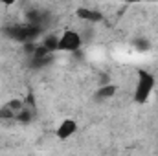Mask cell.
I'll return each mask as SVG.
<instances>
[{
	"label": "cell",
	"mask_w": 158,
	"mask_h": 156,
	"mask_svg": "<svg viewBox=\"0 0 158 156\" xmlns=\"http://www.w3.org/2000/svg\"><path fill=\"white\" fill-rule=\"evenodd\" d=\"M116 92H118V86L112 84V83H109V84H103V86H99V88L96 90V97L101 99V101H105V99H112V97L116 96Z\"/></svg>",
	"instance_id": "obj_5"
},
{
	"label": "cell",
	"mask_w": 158,
	"mask_h": 156,
	"mask_svg": "<svg viewBox=\"0 0 158 156\" xmlns=\"http://www.w3.org/2000/svg\"><path fill=\"white\" fill-rule=\"evenodd\" d=\"M79 129V123L74 119V117H64L59 125H57V129H55V136L59 138V140H70L72 136H76V132H77Z\"/></svg>",
	"instance_id": "obj_3"
},
{
	"label": "cell",
	"mask_w": 158,
	"mask_h": 156,
	"mask_svg": "<svg viewBox=\"0 0 158 156\" xmlns=\"http://www.w3.org/2000/svg\"><path fill=\"white\" fill-rule=\"evenodd\" d=\"M85 39L83 33L76 28H66L57 35V51L63 53H76L83 48Z\"/></svg>",
	"instance_id": "obj_2"
},
{
	"label": "cell",
	"mask_w": 158,
	"mask_h": 156,
	"mask_svg": "<svg viewBox=\"0 0 158 156\" xmlns=\"http://www.w3.org/2000/svg\"><path fill=\"white\" fill-rule=\"evenodd\" d=\"M155 88H156V77H155V74H151L149 70L138 68L134 90H132V99H134V103L145 105V103L151 99Z\"/></svg>",
	"instance_id": "obj_1"
},
{
	"label": "cell",
	"mask_w": 158,
	"mask_h": 156,
	"mask_svg": "<svg viewBox=\"0 0 158 156\" xmlns=\"http://www.w3.org/2000/svg\"><path fill=\"white\" fill-rule=\"evenodd\" d=\"M77 17L81 20H85V22H88V24H94V22H101L105 17L99 13V11H96V9H88V7H79L77 9Z\"/></svg>",
	"instance_id": "obj_4"
}]
</instances>
